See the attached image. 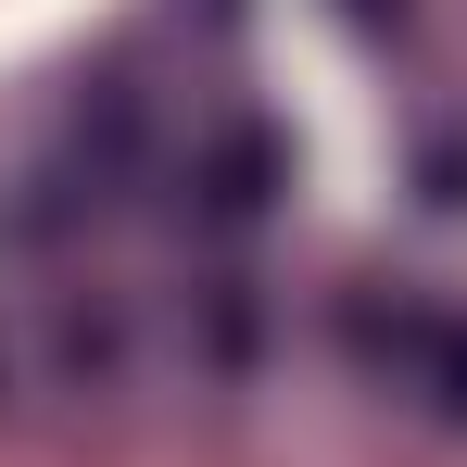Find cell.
Listing matches in <instances>:
<instances>
[{"label":"cell","mask_w":467,"mask_h":467,"mask_svg":"<svg viewBox=\"0 0 467 467\" xmlns=\"http://www.w3.org/2000/svg\"><path fill=\"white\" fill-rule=\"evenodd\" d=\"M265 177H278V152H265L253 127H228L215 152L190 164V190H202V215H215V228H253V215H265Z\"/></svg>","instance_id":"1"}]
</instances>
